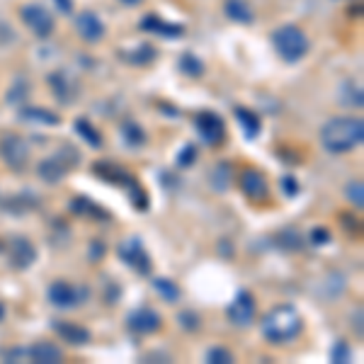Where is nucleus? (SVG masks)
<instances>
[{"instance_id":"nucleus-28","label":"nucleus","mask_w":364,"mask_h":364,"mask_svg":"<svg viewBox=\"0 0 364 364\" xmlns=\"http://www.w3.org/2000/svg\"><path fill=\"white\" fill-rule=\"evenodd\" d=\"M228 180H231V168L226 166V163H221V166L214 168V173H211V187L219 192H226L228 190Z\"/></svg>"},{"instance_id":"nucleus-10","label":"nucleus","mask_w":364,"mask_h":364,"mask_svg":"<svg viewBox=\"0 0 364 364\" xmlns=\"http://www.w3.org/2000/svg\"><path fill=\"white\" fill-rule=\"evenodd\" d=\"M240 192H243V195L255 204L267 202V197H269L267 178L260 173V170L245 168L243 173H240Z\"/></svg>"},{"instance_id":"nucleus-25","label":"nucleus","mask_w":364,"mask_h":364,"mask_svg":"<svg viewBox=\"0 0 364 364\" xmlns=\"http://www.w3.org/2000/svg\"><path fill=\"white\" fill-rule=\"evenodd\" d=\"M154 289H156V294H161V299H166L168 304H173V301H178V299H180V287L175 284L173 279H166V277L156 279Z\"/></svg>"},{"instance_id":"nucleus-35","label":"nucleus","mask_w":364,"mask_h":364,"mask_svg":"<svg viewBox=\"0 0 364 364\" xmlns=\"http://www.w3.org/2000/svg\"><path fill=\"white\" fill-rule=\"evenodd\" d=\"M333 362H340V364H345V362H350V348H348V343H336V348H333Z\"/></svg>"},{"instance_id":"nucleus-17","label":"nucleus","mask_w":364,"mask_h":364,"mask_svg":"<svg viewBox=\"0 0 364 364\" xmlns=\"http://www.w3.org/2000/svg\"><path fill=\"white\" fill-rule=\"evenodd\" d=\"M141 27H144L146 32L161 34V37H168V39H175V37H182V34H185V27L182 25H170V22L161 20V17H156V15L146 17V20L141 22Z\"/></svg>"},{"instance_id":"nucleus-2","label":"nucleus","mask_w":364,"mask_h":364,"mask_svg":"<svg viewBox=\"0 0 364 364\" xmlns=\"http://www.w3.org/2000/svg\"><path fill=\"white\" fill-rule=\"evenodd\" d=\"M260 331L269 343L284 345V343H289V340H294L299 333L304 331L301 314H299L294 306H289V304L274 306L265 314V318L260 323Z\"/></svg>"},{"instance_id":"nucleus-32","label":"nucleus","mask_w":364,"mask_h":364,"mask_svg":"<svg viewBox=\"0 0 364 364\" xmlns=\"http://www.w3.org/2000/svg\"><path fill=\"white\" fill-rule=\"evenodd\" d=\"M195 158H197V146L187 144L178 156V168H190L195 163Z\"/></svg>"},{"instance_id":"nucleus-16","label":"nucleus","mask_w":364,"mask_h":364,"mask_svg":"<svg viewBox=\"0 0 364 364\" xmlns=\"http://www.w3.org/2000/svg\"><path fill=\"white\" fill-rule=\"evenodd\" d=\"M27 355H29V360L32 362H37V364H58L63 360V352L58 345L54 343H37V345H32V348L27 350Z\"/></svg>"},{"instance_id":"nucleus-5","label":"nucleus","mask_w":364,"mask_h":364,"mask_svg":"<svg viewBox=\"0 0 364 364\" xmlns=\"http://www.w3.org/2000/svg\"><path fill=\"white\" fill-rule=\"evenodd\" d=\"M20 17H22V22H25V25L32 29L34 37L46 39V37H51V34H54V27H56L54 15H51L49 10L44 8V5H37V3L22 5V8H20Z\"/></svg>"},{"instance_id":"nucleus-21","label":"nucleus","mask_w":364,"mask_h":364,"mask_svg":"<svg viewBox=\"0 0 364 364\" xmlns=\"http://www.w3.org/2000/svg\"><path fill=\"white\" fill-rule=\"evenodd\" d=\"M22 119H27V122H37V124H46V127H56L58 122V114L54 112H49V109H42V107H25L20 112Z\"/></svg>"},{"instance_id":"nucleus-1","label":"nucleus","mask_w":364,"mask_h":364,"mask_svg":"<svg viewBox=\"0 0 364 364\" xmlns=\"http://www.w3.org/2000/svg\"><path fill=\"white\" fill-rule=\"evenodd\" d=\"M364 141V122L357 117H336L321 129V144L328 154H350Z\"/></svg>"},{"instance_id":"nucleus-15","label":"nucleus","mask_w":364,"mask_h":364,"mask_svg":"<svg viewBox=\"0 0 364 364\" xmlns=\"http://www.w3.org/2000/svg\"><path fill=\"white\" fill-rule=\"evenodd\" d=\"M54 331L56 336L63 340V343L68 345H87L90 343V331L83 326H78V323H70V321H54Z\"/></svg>"},{"instance_id":"nucleus-11","label":"nucleus","mask_w":364,"mask_h":364,"mask_svg":"<svg viewBox=\"0 0 364 364\" xmlns=\"http://www.w3.org/2000/svg\"><path fill=\"white\" fill-rule=\"evenodd\" d=\"M129 328H132L134 333H139V336H151V333H156L158 328L163 326V318L156 314L154 309L144 306V309H136L129 314Z\"/></svg>"},{"instance_id":"nucleus-7","label":"nucleus","mask_w":364,"mask_h":364,"mask_svg":"<svg viewBox=\"0 0 364 364\" xmlns=\"http://www.w3.org/2000/svg\"><path fill=\"white\" fill-rule=\"evenodd\" d=\"M0 158L13 170H22L29 161V144L17 134H5L0 139Z\"/></svg>"},{"instance_id":"nucleus-39","label":"nucleus","mask_w":364,"mask_h":364,"mask_svg":"<svg viewBox=\"0 0 364 364\" xmlns=\"http://www.w3.org/2000/svg\"><path fill=\"white\" fill-rule=\"evenodd\" d=\"M97 255H105V245L92 243V257H97Z\"/></svg>"},{"instance_id":"nucleus-8","label":"nucleus","mask_w":364,"mask_h":364,"mask_svg":"<svg viewBox=\"0 0 364 364\" xmlns=\"http://www.w3.org/2000/svg\"><path fill=\"white\" fill-rule=\"evenodd\" d=\"M195 127H197L199 139H202L204 144H209V146L221 144V141H224V136H226L224 119H221L219 114L209 112V109H204V112H199L195 117Z\"/></svg>"},{"instance_id":"nucleus-4","label":"nucleus","mask_w":364,"mask_h":364,"mask_svg":"<svg viewBox=\"0 0 364 364\" xmlns=\"http://www.w3.org/2000/svg\"><path fill=\"white\" fill-rule=\"evenodd\" d=\"M78 161H80L78 151H75L70 144H66V146L58 149L56 156H51V158H46V161L39 163L37 175L44 182H49V185H56V182H61L70 170L78 166Z\"/></svg>"},{"instance_id":"nucleus-31","label":"nucleus","mask_w":364,"mask_h":364,"mask_svg":"<svg viewBox=\"0 0 364 364\" xmlns=\"http://www.w3.org/2000/svg\"><path fill=\"white\" fill-rule=\"evenodd\" d=\"M207 362H211V364H231L233 355L226 348H211L207 352Z\"/></svg>"},{"instance_id":"nucleus-14","label":"nucleus","mask_w":364,"mask_h":364,"mask_svg":"<svg viewBox=\"0 0 364 364\" xmlns=\"http://www.w3.org/2000/svg\"><path fill=\"white\" fill-rule=\"evenodd\" d=\"M75 29H78L80 39H85V42H90V44H95L105 37V25L100 22V17L95 13H90V10H85V13H80L75 17Z\"/></svg>"},{"instance_id":"nucleus-18","label":"nucleus","mask_w":364,"mask_h":364,"mask_svg":"<svg viewBox=\"0 0 364 364\" xmlns=\"http://www.w3.org/2000/svg\"><path fill=\"white\" fill-rule=\"evenodd\" d=\"M233 114H236L245 139H257V134H260V117H257L255 112H250L248 107H236L233 109Z\"/></svg>"},{"instance_id":"nucleus-36","label":"nucleus","mask_w":364,"mask_h":364,"mask_svg":"<svg viewBox=\"0 0 364 364\" xmlns=\"http://www.w3.org/2000/svg\"><path fill=\"white\" fill-rule=\"evenodd\" d=\"M282 192H284L287 197H296L299 195V182H296V178H291V175L282 178Z\"/></svg>"},{"instance_id":"nucleus-6","label":"nucleus","mask_w":364,"mask_h":364,"mask_svg":"<svg viewBox=\"0 0 364 364\" xmlns=\"http://www.w3.org/2000/svg\"><path fill=\"white\" fill-rule=\"evenodd\" d=\"M90 299V289L87 287H73L68 282H54L49 287V301L56 309H75Z\"/></svg>"},{"instance_id":"nucleus-13","label":"nucleus","mask_w":364,"mask_h":364,"mask_svg":"<svg viewBox=\"0 0 364 364\" xmlns=\"http://www.w3.org/2000/svg\"><path fill=\"white\" fill-rule=\"evenodd\" d=\"M8 252H10V262H13V267H17V269L32 267L34 260H37V250H34V245L22 236L10 240Z\"/></svg>"},{"instance_id":"nucleus-19","label":"nucleus","mask_w":364,"mask_h":364,"mask_svg":"<svg viewBox=\"0 0 364 364\" xmlns=\"http://www.w3.org/2000/svg\"><path fill=\"white\" fill-rule=\"evenodd\" d=\"M224 10L233 22H240V25H250L252 17H255L252 15V8L245 0H226Z\"/></svg>"},{"instance_id":"nucleus-24","label":"nucleus","mask_w":364,"mask_h":364,"mask_svg":"<svg viewBox=\"0 0 364 364\" xmlns=\"http://www.w3.org/2000/svg\"><path fill=\"white\" fill-rule=\"evenodd\" d=\"M49 83H51V87H54V95L61 100V102H70V100L75 97V92L70 90V83L66 80V75L63 73H54L49 78Z\"/></svg>"},{"instance_id":"nucleus-12","label":"nucleus","mask_w":364,"mask_h":364,"mask_svg":"<svg viewBox=\"0 0 364 364\" xmlns=\"http://www.w3.org/2000/svg\"><path fill=\"white\" fill-rule=\"evenodd\" d=\"M226 314L236 326H250L252 318H255V299H252L250 291H238V296L233 299Z\"/></svg>"},{"instance_id":"nucleus-37","label":"nucleus","mask_w":364,"mask_h":364,"mask_svg":"<svg viewBox=\"0 0 364 364\" xmlns=\"http://www.w3.org/2000/svg\"><path fill=\"white\" fill-rule=\"evenodd\" d=\"M311 240H314V245H323L331 240V233H328L326 228H316V231L311 233Z\"/></svg>"},{"instance_id":"nucleus-3","label":"nucleus","mask_w":364,"mask_h":364,"mask_svg":"<svg viewBox=\"0 0 364 364\" xmlns=\"http://www.w3.org/2000/svg\"><path fill=\"white\" fill-rule=\"evenodd\" d=\"M272 44L279 58L287 63H296L309 54V37L304 34V29L296 25H284V27L274 29Z\"/></svg>"},{"instance_id":"nucleus-9","label":"nucleus","mask_w":364,"mask_h":364,"mask_svg":"<svg viewBox=\"0 0 364 364\" xmlns=\"http://www.w3.org/2000/svg\"><path fill=\"white\" fill-rule=\"evenodd\" d=\"M119 257L134 269V272H139V274H149L151 267H154V265H151L149 252H146L144 243H141V238L124 240V243L119 245Z\"/></svg>"},{"instance_id":"nucleus-33","label":"nucleus","mask_w":364,"mask_h":364,"mask_svg":"<svg viewBox=\"0 0 364 364\" xmlns=\"http://www.w3.org/2000/svg\"><path fill=\"white\" fill-rule=\"evenodd\" d=\"M348 199L355 204V209H362L364 207V195H362V182H352L348 185Z\"/></svg>"},{"instance_id":"nucleus-29","label":"nucleus","mask_w":364,"mask_h":364,"mask_svg":"<svg viewBox=\"0 0 364 364\" xmlns=\"http://www.w3.org/2000/svg\"><path fill=\"white\" fill-rule=\"evenodd\" d=\"M180 70H185L187 75H202L204 73V66H202V61L199 58H195V54H185L180 58Z\"/></svg>"},{"instance_id":"nucleus-40","label":"nucleus","mask_w":364,"mask_h":364,"mask_svg":"<svg viewBox=\"0 0 364 364\" xmlns=\"http://www.w3.org/2000/svg\"><path fill=\"white\" fill-rule=\"evenodd\" d=\"M124 5H139V3H144V0H122Z\"/></svg>"},{"instance_id":"nucleus-20","label":"nucleus","mask_w":364,"mask_h":364,"mask_svg":"<svg viewBox=\"0 0 364 364\" xmlns=\"http://www.w3.org/2000/svg\"><path fill=\"white\" fill-rule=\"evenodd\" d=\"M95 173H97L102 180L114 182V185H124V187H127V182H129V180H134L124 168L109 166V163H95Z\"/></svg>"},{"instance_id":"nucleus-38","label":"nucleus","mask_w":364,"mask_h":364,"mask_svg":"<svg viewBox=\"0 0 364 364\" xmlns=\"http://www.w3.org/2000/svg\"><path fill=\"white\" fill-rule=\"evenodd\" d=\"M56 3V8L61 10L63 15H70L73 13V0H54Z\"/></svg>"},{"instance_id":"nucleus-26","label":"nucleus","mask_w":364,"mask_h":364,"mask_svg":"<svg viewBox=\"0 0 364 364\" xmlns=\"http://www.w3.org/2000/svg\"><path fill=\"white\" fill-rule=\"evenodd\" d=\"M124 58L132 63H141V66H146V63H151L156 58V49L151 44H141L134 51H127Z\"/></svg>"},{"instance_id":"nucleus-41","label":"nucleus","mask_w":364,"mask_h":364,"mask_svg":"<svg viewBox=\"0 0 364 364\" xmlns=\"http://www.w3.org/2000/svg\"><path fill=\"white\" fill-rule=\"evenodd\" d=\"M3 316H5V306L0 304V321H3Z\"/></svg>"},{"instance_id":"nucleus-22","label":"nucleus","mask_w":364,"mask_h":364,"mask_svg":"<svg viewBox=\"0 0 364 364\" xmlns=\"http://www.w3.org/2000/svg\"><path fill=\"white\" fill-rule=\"evenodd\" d=\"M70 211H73V214L95 216V219H109L107 211H105L102 207H97V204H92L90 199H85V197H75L73 202H70Z\"/></svg>"},{"instance_id":"nucleus-34","label":"nucleus","mask_w":364,"mask_h":364,"mask_svg":"<svg viewBox=\"0 0 364 364\" xmlns=\"http://www.w3.org/2000/svg\"><path fill=\"white\" fill-rule=\"evenodd\" d=\"M279 240L284 243V248H289V250H299V248H301V238H299V233L291 231V228H287V231L279 236Z\"/></svg>"},{"instance_id":"nucleus-30","label":"nucleus","mask_w":364,"mask_h":364,"mask_svg":"<svg viewBox=\"0 0 364 364\" xmlns=\"http://www.w3.org/2000/svg\"><path fill=\"white\" fill-rule=\"evenodd\" d=\"M178 321L185 331H199V326H202V318H199L195 311H182V314L178 316Z\"/></svg>"},{"instance_id":"nucleus-23","label":"nucleus","mask_w":364,"mask_h":364,"mask_svg":"<svg viewBox=\"0 0 364 364\" xmlns=\"http://www.w3.org/2000/svg\"><path fill=\"white\" fill-rule=\"evenodd\" d=\"M75 132H78V136L83 139L87 146H92V149L102 146V136H100V132L87 119H75Z\"/></svg>"},{"instance_id":"nucleus-27","label":"nucleus","mask_w":364,"mask_h":364,"mask_svg":"<svg viewBox=\"0 0 364 364\" xmlns=\"http://www.w3.org/2000/svg\"><path fill=\"white\" fill-rule=\"evenodd\" d=\"M122 136H124V141L132 146V149H136V146H141L146 141L144 129H141L139 124H134V122H127V124L122 127Z\"/></svg>"}]
</instances>
